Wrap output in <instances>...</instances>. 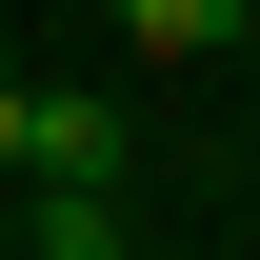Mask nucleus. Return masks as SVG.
<instances>
[{
  "mask_svg": "<svg viewBox=\"0 0 260 260\" xmlns=\"http://www.w3.org/2000/svg\"><path fill=\"white\" fill-rule=\"evenodd\" d=\"M20 160L40 180H120V100H20Z\"/></svg>",
  "mask_w": 260,
  "mask_h": 260,
  "instance_id": "f257e3e1",
  "label": "nucleus"
},
{
  "mask_svg": "<svg viewBox=\"0 0 260 260\" xmlns=\"http://www.w3.org/2000/svg\"><path fill=\"white\" fill-rule=\"evenodd\" d=\"M20 260H120V180H60V200H40V240Z\"/></svg>",
  "mask_w": 260,
  "mask_h": 260,
  "instance_id": "f03ea898",
  "label": "nucleus"
},
{
  "mask_svg": "<svg viewBox=\"0 0 260 260\" xmlns=\"http://www.w3.org/2000/svg\"><path fill=\"white\" fill-rule=\"evenodd\" d=\"M120 40L140 60H200V40H240V0H120Z\"/></svg>",
  "mask_w": 260,
  "mask_h": 260,
  "instance_id": "7ed1b4c3",
  "label": "nucleus"
},
{
  "mask_svg": "<svg viewBox=\"0 0 260 260\" xmlns=\"http://www.w3.org/2000/svg\"><path fill=\"white\" fill-rule=\"evenodd\" d=\"M0 180H40V160H20V80H0Z\"/></svg>",
  "mask_w": 260,
  "mask_h": 260,
  "instance_id": "20e7f679",
  "label": "nucleus"
}]
</instances>
